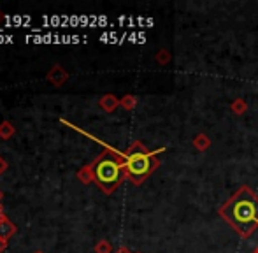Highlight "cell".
<instances>
[{
	"mask_svg": "<svg viewBox=\"0 0 258 253\" xmlns=\"http://www.w3.org/2000/svg\"><path fill=\"white\" fill-rule=\"evenodd\" d=\"M2 199H4V194H2V190H0V204H2Z\"/></svg>",
	"mask_w": 258,
	"mask_h": 253,
	"instance_id": "ac0fdd59",
	"label": "cell"
},
{
	"mask_svg": "<svg viewBox=\"0 0 258 253\" xmlns=\"http://www.w3.org/2000/svg\"><path fill=\"white\" fill-rule=\"evenodd\" d=\"M99 106L105 113H112V111H116V107H119V99L116 95H112V93H105V95L100 97Z\"/></svg>",
	"mask_w": 258,
	"mask_h": 253,
	"instance_id": "5b68a950",
	"label": "cell"
},
{
	"mask_svg": "<svg viewBox=\"0 0 258 253\" xmlns=\"http://www.w3.org/2000/svg\"><path fill=\"white\" fill-rule=\"evenodd\" d=\"M218 213L239 236L249 237L258 229V195L248 185H242L220 206Z\"/></svg>",
	"mask_w": 258,
	"mask_h": 253,
	"instance_id": "6da1fadb",
	"label": "cell"
},
{
	"mask_svg": "<svg viewBox=\"0 0 258 253\" xmlns=\"http://www.w3.org/2000/svg\"><path fill=\"white\" fill-rule=\"evenodd\" d=\"M230 111L234 114H244L246 111H248V104H246L242 99H235L234 102L230 104Z\"/></svg>",
	"mask_w": 258,
	"mask_h": 253,
	"instance_id": "8fae6325",
	"label": "cell"
},
{
	"mask_svg": "<svg viewBox=\"0 0 258 253\" xmlns=\"http://www.w3.org/2000/svg\"><path fill=\"white\" fill-rule=\"evenodd\" d=\"M14 134H16V129H14V125L11 121L4 120L0 123V139H11Z\"/></svg>",
	"mask_w": 258,
	"mask_h": 253,
	"instance_id": "9c48e42d",
	"label": "cell"
},
{
	"mask_svg": "<svg viewBox=\"0 0 258 253\" xmlns=\"http://www.w3.org/2000/svg\"><path fill=\"white\" fill-rule=\"evenodd\" d=\"M0 211H4V209H2V204H0Z\"/></svg>",
	"mask_w": 258,
	"mask_h": 253,
	"instance_id": "44dd1931",
	"label": "cell"
},
{
	"mask_svg": "<svg viewBox=\"0 0 258 253\" xmlns=\"http://www.w3.org/2000/svg\"><path fill=\"white\" fill-rule=\"evenodd\" d=\"M18 230V227L14 225L13 222H11L9 218H6L4 222H0V239H9L11 236H14Z\"/></svg>",
	"mask_w": 258,
	"mask_h": 253,
	"instance_id": "52a82bcc",
	"label": "cell"
},
{
	"mask_svg": "<svg viewBox=\"0 0 258 253\" xmlns=\"http://www.w3.org/2000/svg\"><path fill=\"white\" fill-rule=\"evenodd\" d=\"M95 185L104 194L111 195L126 179L125 176V157L112 148H105L102 153L92 162Z\"/></svg>",
	"mask_w": 258,
	"mask_h": 253,
	"instance_id": "3957f363",
	"label": "cell"
},
{
	"mask_svg": "<svg viewBox=\"0 0 258 253\" xmlns=\"http://www.w3.org/2000/svg\"><path fill=\"white\" fill-rule=\"evenodd\" d=\"M7 250V241L6 239H0V253Z\"/></svg>",
	"mask_w": 258,
	"mask_h": 253,
	"instance_id": "9a60e30c",
	"label": "cell"
},
{
	"mask_svg": "<svg viewBox=\"0 0 258 253\" xmlns=\"http://www.w3.org/2000/svg\"><path fill=\"white\" fill-rule=\"evenodd\" d=\"M119 106H121L123 109H126V111H134V109H136V106H137V97L125 95L123 99H119Z\"/></svg>",
	"mask_w": 258,
	"mask_h": 253,
	"instance_id": "30bf717a",
	"label": "cell"
},
{
	"mask_svg": "<svg viewBox=\"0 0 258 253\" xmlns=\"http://www.w3.org/2000/svg\"><path fill=\"white\" fill-rule=\"evenodd\" d=\"M7 169H9V165H7V160L4 157H0V176H2L4 172L7 171Z\"/></svg>",
	"mask_w": 258,
	"mask_h": 253,
	"instance_id": "5bb4252c",
	"label": "cell"
},
{
	"mask_svg": "<svg viewBox=\"0 0 258 253\" xmlns=\"http://www.w3.org/2000/svg\"><path fill=\"white\" fill-rule=\"evenodd\" d=\"M34 253H44V251H41V250H39V251H34Z\"/></svg>",
	"mask_w": 258,
	"mask_h": 253,
	"instance_id": "ffe728a7",
	"label": "cell"
},
{
	"mask_svg": "<svg viewBox=\"0 0 258 253\" xmlns=\"http://www.w3.org/2000/svg\"><path fill=\"white\" fill-rule=\"evenodd\" d=\"M95 253H112V246L109 241L100 239L99 243L95 244Z\"/></svg>",
	"mask_w": 258,
	"mask_h": 253,
	"instance_id": "7c38bea8",
	"label": "cell"
},
{
	"mask_svg": "<svg viewBox=\"0 0 258 253\" xmlns=\"http://www.w3.org/2000/svg\"><path fill=\"white\" fill-rule=\"evenodd\" d=\"M6 218H7V216L4 215V211H0V222H4V220H6Z\"/></svg>",
	"mask_w": 258,
	"mask_h": 253,
	"instance_id": "e0dca14e",
	"label": "cell"
},
{
	"mask_svg": "<svg viewBox=\"0 0 258 253\" xmlns=\"http://www.w3.org/2000/svg\"><path fill=\"white\" fill-rule=\"evenodd\" d=\"M253 253H258V246L255 248V250H253Z\"/></svg>",
	"mask_w": 258,
	"mask_h": 253,
	"instance_id": "d6986e66",
	"label": "cell"
},
{
	"mask_svg": "<svg viewBox=\"0 0 258 253\" xmlns=\"http://www.w3.org/2000/svg\"><path fill=\"white\" fill-rule=\"evenodd\" d=\"M46 79H48V83H51L53 86L60 88V86H63L65 83H67L69 72L65 71V69L61 67L60 64H53V67L49 69L48 74H46Z\"/></svg>",
	"mask_w": 258,
	"mask_h": 253,
	"instance_id": "277c9868",
	"label": "cell"
},
{
	"mask_svg": "<svg viewBox=\"0 0 258 253\" xmlns=\"http://www.w3.org/2000/svg\"><path fill=\"white\" fill-rule=\"evenodd\" d=\"M76 178L83 183V185H90V183H95V178H93V169H92V164L88 165H83L81 169L78 171Z\"/></svg>",
	"mask_w": 258,
	"mask_h": 253,
	"instance_id": "8992f818",
	"label": "cell"
},
{
	"mask_svg": "<svg viewBox=\"0 0 258 253\" xmlns=\"http://www.w3.org/2000/svg\"><path fill=\"white\" fill-rule=\"evenodd\" d=\"M165 151L163 148L156 151H150L141 141H134L126 151L123 153L125 157V176L132 185L139 186L150 178L151 174L158 169L160 160L158 153Z\"/></svg>",
	"mask_w": 258,
	"mask_h": 253,
	"instance_id": "7a4b0ae2",
	"label": "cell"
},
{
	"mask_svg": "<svg viewBox=\"0 0 258 253\" xmlns=\"http://www.w3.org/2000/svg\"><path fill=\"white\" fill-rule=\"evenodd\" d=\"M156 62H158V64H167V62H169V53H167L165 49L158 51V53H156Z\"/></svg>",
	"mask_w": 258,
	"mask_h": 253,
	"instance_id": "4fadbf2b",
	"label": "cell"
},
{
	"mask_svg": "<svg viewBox=\"0 0 258 253\" xmlns=\"http://www.w3.org/2000/svg\"><path fill=\"white\" fill-rule=\"evenodd\" d=\"M194 146H195V150H199V151H207L211 148V139L206 134H199L194 139Z\"/></svg>",
	"mask_w": 258,
	"mask_h": 253,
	"instance_id": "ba28073f",
	"label": "cell"
},
{
	"mask_svg": "<svg viewBox=\"0 0 258 253\" xmlns=\"http://www.w3.org/2000/svg\"><path fill=\"white\" fill-rule=\"evenodd\" d=\"M114 253H132V251H130L128 248H125V246H119V248H116Z\"/></svg>",
	"mask_w": 258,
	"mask_h": 253,
	"instance_id": "2e32d148",
	"label": "cell"
}]
</instances>
